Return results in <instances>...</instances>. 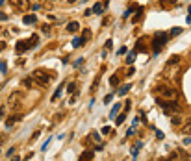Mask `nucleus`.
Returning <instances> with one entry per match:
<instances>
[{"instance_id": "nucleus-44", "label": "nucleus", "mask_w": 191, "mask_h": 161, "mask_svg": "<svg viewBox=\"0 0 191 161\" xmlns=\"http://www.w3.org/2000/svg\"><path fill=\"white\" fill-rule=\"evenodd\" d=\"M4 2H6V0H0V6H2V4H4Z\"/></svg>"}, {"instance_id": "nucleus-17", "label": "nucleus", "mask_w": 191, "mask_h": 161, "mask_svg": "<svg viewBox=\"0 0 191 161\" xmlns=\"http://www.w3.org/2000/svg\"><path fill=\"white\" fill-rule=\"evenodd\" d=\"M130 89H132V87H130V85H123V87H121V89H119V96H124V95H126V93H128V91H130Z\"/></svg>"}, {"instance_id": "nucleus-42", "label": "nucleus", "mask_w": 191, "mask_h": 161, "mask_svg": "<svg viewBox=\"0 0 191 161\" xmlns=\"http://www.w3.org/2000/svg\"><path fill=\"white\" fill-rule=\"evenodd\" d=\"M4 141H6V135H0V144H2Z\"/></svg>"}, {"instance_id": "nucleus-32", "label": "nucleus", "mask_w": 191, "mask_h": 161, "mask_svg": "<svg viewBox=\"0 0 191 161\" xmlns=\"http://www.w3.org/2000/svg\"><path fill=\"white\" fill-rule=\"evenodd\" d=\"M111 98H113V95H108L106 98H104V104H108V102H111Z\"/></svg>"}, {"instance_id": "nucleus-21", "label": "nucleus", "mask_w": 191, "mask_h": 161, "mask_svg": "<svg viewBox=\"0 0 191 161\" xmlns=\"http://www.w3.org/2000/svg\"><path fill=\"white\" fill-rule=\"evenodd\" d=\"M22 84H24V85H26V87H32V85H34V84H36V82H34V78H26V80H24V82H22Z\"/></svg>"}, {"instance_id": "nucleus-12", "label": "nucleus", "mask_w": 191, "mask_h": 161, "mask_svg": "<svg viewBox=\"0 0 191 161\" xmlns=\"http://www.w3.org/2000/svg\"><path fill=\"white\" fill-rule=\"evenodd\" d=\"M119 109H121V104H115V106H113V109L110 111V119H115L117 113H119Z\"/></svg>"}, {"instance_id": "nucleus-35", "label": "nucleus", "mask_w": 191, "mask_h": 161, "mask_svg": "<svg viewBox=\"0 0 191 161\" xmlns=\"http://www.w3.org/2000/svg\"><path fill=\"white\" fill-rule=\"evenodd\" d=\"M91 137H93L95 141H100V137H99V133H97V132H93V135H91Z\"/></svg>"}, {"instance_id": "nucleus-26", "label": "nucleus", "mask_w": 191, "mask_h": 161, "mask_svg": "<svg viewBox=\"0 0 191 161\" xmlns=\"http://www.w3.org/2000/svg\"><path fill=\"white\" fill-rule=\"evenodd\" d=\"M180 32H182V28H173L171 30V35H178Z\"/></svg>"}, {"instance_id": "nucleus-22", "label": "nucleus", "mask_w": 191, "mask_h": 161, "mask_svg": "<svg viewBox=\"0 0 191 161\" xmlns=\"http://www.w3.org/2000/svg\"><path fill=\"white\" fill-rule=\"evenodd\" d=\"M99 82H100V74L95 78V82H93V87H91V91H97V85H99Z\"/></svg>"}, {"instance_id": "nucleus-40", "label": "nucleus", "mask_w": 191, "mask_h": 161, "mask_svg": "<svg viewBox=\"0 0 191 161\" xmlns=\"http://www.w3.org/2000/svg\"><path fill=\"white\" fill-rule=\"evenodd\" d=\"M4 113H6V108H0V119L4 117Z\"/></svg>"}, {"instance_id": "nucleus-9", "label": "nucleus", "mask_w": 191, "mask_h": 161, "mask_svg": "<svg viewBox=\"0 0 191 161\" xmlns=\"http://www.w3.org/2000/svg\"><path fill=\"white\" fill-rule=\"evenodd\" d=\"M85 41H87V39H84V37H74V39H72V43H71V45L74 46V48H80V46L84 45Z\"/></svg>"}, {"instance_id": "nucleus-14", "label": "nucleus", "mask_w": 191, "mask_h": 161, "mask_svg": "<svg viewBox=\"0 0 191 161\" xmlns=\"http://www.w3.org/2000/svg\"><path fill=\"white\" fill-rule=\"evenodd\" d=\"M141 146H143V143H141V141H139V143L135 144L134 148H132V156H134V158H137V154H139V148H141Z\"/></svg>"}, {"instance_id": "nucleus-13", "label": "nucleus", "mask_w": 191, "mask_h": 161, "mask_svg": "<svg viewBox=\"0 0 191 161\" xmlns=\"http://www.w3.org/2000/svg\"><path fill=\"white\" fill-rule=\"evenodd\" d=\"M135 54H137L135 50H134V52H128V56H126V63H128V65H132V63H134V59H135Z\"/></svg>"}, {"instance_id": "nucleus-6", "label": "nucleus", "mask_w": 191, "mask_h": 161, "mask_svg": "<svg viewBox=\"0 0 191 161\" xmlns=\"http://www.w3.org/2000/svg\"><path fill=\"white\" fill-rule=\"evenodd\" d=\"M11 6L17 11H26L30 6V0H11Z\"/></svg>"}, {"instance_id": "nucleus-11", "label": "nucleus", "mask_w": 191, "mask_h": 161, "mask_svg": "<svg viewBox=\"0 0 191 161\" xmlns=\"http://www.w3.org/2000/svg\"><path fill=\"white\" fill-rule=\"evenodd\" d=\"M143 43H145V39H139V41H137V46H135V52H145V50H147Z\"/></svg>"}, {"instance_id": "nucleus-39", "label": "nucleus", "mask_w": 191, "mask_h": 161, "mask_svg": "<svg viewBox=\"0 0 191 161\" xmlns=\"http://www.w3.org/2000/svg\"><path fill=\"white\" fill-rule=\"evenodd\" d=\"M184 144H191V137H186V139H184Z\"/></svg>"}, {"instance_id": "nucleus-18", "label": "nucleus", "mask_w": 191, "mask_h": 161, "mask_svg": "<svg viewBox=\"0 0 191 161\" xmlns=\"http://www.w3.org/2000/svg\"><path fill=\"white\" fill-rule=\"evenodd\" d=\"M171 122H173V126H182V124H184V119H180V117H174Z\"/></svg>"}, {"instance_id": "nucleus-38", "label": "nucleus", "mask_w": 191, "mask_h": 161, "mask_svg": "<svg viewBox=\"0 0 191 161\" xmlns=\"http://www.w3.org/2000/svg\"><path fill=\"white\" fill-rule=\"evenodd\" d=\"M111 45H113V43H111V39H108V41H106V48H111Z\"/></svg>"}, {"instance_id": "nucleus-28", "label": "nucleus", "mask_w": 191, "mask_h": 161, "mask_svg": "<svg viewBox=\"0 0 191 161\" xmlns=\"http://www.w3.org/2000/svg\"><path fill=\"white\" fill-rule=\"evenodd\" d=\"M48 144H50V141H45V143H43V146H41V150H43V152H45V150H46V148H48Z\"/></svg>"}, {"instance_id": "nucleus-45", "label": "nucleus", "mask_w": 191, "mask_h": 161, "mask_svg": "<svg viewBox=\"0 0 191 161\" xmlns=\"http://www.w3.org/2000/svg\"><path fill=\"white\" fill-rule=\"evenodd\" d=\"M189 13H191V6H189Z\"/></svg>"}, {"instance_id": "nucleus-3", "label": "nucleus", "mask_w": 191, "mask_h": 161, "mask_svg": "<svg viewBox=\"0 0 191 161\" xmlns=\"http://www.w3.org/2000/svg\"><path fill=\"white\" fill-rule=\"evenodd\" d=\"M37 41H39L37 35H32V39H28V41H19L17 45H15V52H17V54H22V52H26V50L34 48V46L37 45Z\"/></svg>"}, {"instance_id": "nucleus-24", "label": "nucleus", "mask_w": 191, "mask_h": 161, "mask_svg": "<svg viewBox=\"0 0 191 161\" xmlns=\"http://www.w3.org/2000/svg\"><path fill=\"white\" fill-rule=\"evenodd\" d=\"M141 15H143V7H137V15H135L134 21H139V19H141Z\"/></svg>"}, {"instance_id": "nucleus-30", "label": "nucleus", "mask_w": 191, "mask_h": 161, "mask_svg": "<svg viewBox=\"0 0 191 161\" xmlns=\"http://www.w3.org/2000/svg\"><path fill=\"white\" fill-rule=\"evenodd\" d=\"M39 133H41V132H36V133H34V135H32V139H30V143H34V141L37 139V137H39Z\"/></svg>"}, {"instance_id": "nucleus-37", "label": "nucleus", "mask_w": 191, "mask_h": 161, "mask_svg": "<svg viewBox=\"0 0 191 161\" xmlns=\"http://www.w3.org/2000/svg\"><path fill=\"white\" fill-rule=\"evenodd\" d=\"M156 135H158V139H163V133L160 132V130H156Z\"/></svg>"}, {"instance_id": "nucleus-4", "label": "nucleus", "mask_w": 191, "mask_h": 161, "mask_svg": "<svg viewBox=\"0 0 191 161\" xmlns=\"http://www.w3.org/2000/svg\"><path fill=\"white\" fill-rule=\"evenodd\" d=\"M156 93L162 95L165 100H178V91L173 89V87H167V85H160V87H156Z\"/></svg>"}, {"instance_id": "nucleus-5", "label": "nucleus", "mask_w": 191, "mask_h": 161, "mask_svg": "<svg viewBox=\"0 0 191 161\" xmlns=\"http://www.w3.org/2000/svg\"><path fill=\"white\" fill-rule=\"evenodd\" d=\"M32 78L37 82V85H46L50 80H52V74H50V72H46V70H41V69H37V70H34Z\"/></svg>"}, {"instance_id": "nucleus-31", "label": "nucleus", "mask_w": 191, "mask_h": 161, "mask_svg": "<svg viewBox=\"0 0 191 161\" xmlns=\"http://www.w3.org/2000/svg\"><path fill=\"white\" fill-rule=\"evenodd\" d=\"M82 37H84V39H87V37H91V32H89V30H85V32H84V35H82Z\"/></svg>"}, {"instance_id": "nucleus-33", "label": "nucleus", "mask_w": 191, "mask_h": 161, "mask_svg": "<svg viewBox=\"0 0 191 161\" xmlns=\"http://www.w3.org/2000/svg\"><path fill=\"white\" fill-rule=\"evenodd\" d=\"M110 132H111L110 126H104V128H102V133H110Z\"/></svg>"}, {"instance_id": "nucleus-27", "label": "nucleus", "mask_w": 191, "mask_h": 161, "mask_svg": "<svg viewBox=\"0 0 191 161\" xmlns=\"http://www.w3.org/2000/svg\"><path fill=\"white\" fill-rule=\"evenodd\" d=\"M6 69H7V65L2 61V63H0V72H6Z\"/></svg>"}, {"instance_id": "nucleus-1", "label": "nucleus", "mask_w": 191, "mask_h": 161, "mask_svg": "<svg viewBox=\"0 0 191 161\" xmlns=\"http://www.w3.org/2000/svg\"><path fill=\"white\" fill-rule=\"evenodd\" d=\"M156 102H158V106L163 109V113H167V115H178V111H180V104H178V100H165V98H156Z\"/></svg>"}, {"instance_id": "nucleus-2", "label": "nucleus", "mask_w": 191, "mask_h": 161, "mask_svg": "<svg viewBox=\"0 0 191 161\" xmlns=\"http://www.w3.org/2000/svg\"><path fill=\"white\" fill-rule=\"evenodd\" d=\"M167 37H169V35L163 33V32H156V33H154V37H152V52H154V54H160V50L165 46Z\"/></svg>"}, {"instance_id": "nucleus-43", "label": "nucleus", "mask_w": 191, "mask_h": 161, "mask_svg": "<svg viewBox=\"0 0 191 161\" xmlns=\"http://www.w3.org/2000/svg\"><path fill=\"white\" fill-rule=\"evenodd\" d=\"M11 161H21V158H19V156H15V158L11 159Z\"/></svg>"}, {"instance_id": "nucleus-25", "label": "nucleus", "mask_w": 191, "mask_h": 161, "mask_svg": "<svg viewBox=\"0 0 191 161\" xmlns=\"http://www.w3.org/2000/svg\"><path fill=\"white\" fill-rule=\"evenodd\" d=\"M130 104H132L130 100H128V102H124V113H128V111H130V108H132Z\"/></svg>"}, {"instance_id": "nucleus-23", "label": "nucleus", "mask_w": 191, "mask_h": 161, "mask_svg": "<svg viewBox=\"0 0 191 161\" xmlns=\"http://www.w3.org/2000/svg\"><path fill=\"white\" fill-rule=\"evenodd\" d=\"M117 84H119V78H117V76H111V78H110V85H117Z\"/></svg>"}, {"instance_id": "nucleus-41", "label": "nucleus", "mask_w": 191, "mask_h": 161, "mask_svg": "<svg viewBox=\"0 0 191 161\" xmlns=\"http://www.w3.org/2000/svg\"><path fill=\"white\" fill-rule=\"evenodd\" d=\"M4 48H6V43H4V41H0V50H4Z\"/></svg>"}, {"instance_id": "nucleus-34", "label": "nucleus", "mask_w": 191, "mask_h": 161, "mask_svg": "<svg viewBox=\"0 0 191 161\" xmlns=\"http://www.w3.org/2000/svg\"><path fill=\"white\" fill-rule=\"evenodd\" d=\"M0 21H7V15L2 13V11H0Z\"/></svg>"}, {"instance_id": "nucleus-29", "label": "nucleus", "mask_w": 191, "mask_h": 161, "mask_svg": "<svg viewBox=\"0 0 191 161\" xmlns=\"http://www.w3.org/2000/svg\"><path fill=\"white\" fill-rule=\"evenodd\" d=\"M134 133H135V128H134V126H132V128H130V130H128V132H126V135H128V137H130V135H134Z\"/></svg>"}, {"instance_id": "nucleus-7", "label": "nucleus", "mask_w": 191, "mask_h": 161, "mask_svg": "<svg viewBox=\"0 0 191 161\" xmlns=\"http://www.w3.org/2000/svg\"><path fill=\"white\" fill-rule=\"evenodd\" d=\"M19 120H22V117H21V115H13V117H9V119L6 120V126H7V128H11L15 122H19Z\"/></svg>"}, {"instance_id": "nucleus-20", "label": "nucleus", "mask_w": 191, "mask_h": 161, "mask_svg": "<svg viewBox=\"0 0 191 161\" xmlns=\"http://www.w3.org/2000/svg\"><path fill=\"white\" fill-rule=\"evenodd\" d=\"M67 91L69 93H76V84H74V82H71V84L67 85Z\"/></svg>"}, {"instance_id": "nucleus-36", "label": "nucleus", "mask_w": 191, "mask_h": 161, "mask_svg": "<svg viewBox=\"0 0 191 161\" xmlns=\"http://www.w3.org/2000/svg\"><path fill=\"white\" fill-rule=\"evenodd\" d=\"M82 63H84V57H80V59H78V61H76V63H74V67H80Z\"/></svg>"}, {"instance_id": "nucleus-16", "label": "nucleus", "mask_w": 191, "mask_h": 161, "mask_svg": "<svg viewBox=\"0 0 191 161\" xmlns=\"http://www.w3.org/2000/svg\"><path fill=\"white\" fill-rule=\"evenodd\" d=\"M91 11H93V13H97V15H100V13H102V4H95V6L91 7Z\"/></svg>"}, {"instance_id": "nucleus-10", "label": "nucleus", "mask_w": 191, "mask_h": 161, "mask_svg": "<svg viewBox=\"0 0 191 161\" xmlns=\"http://www.w3.org/2000/svg\"><path fill=\"white\" fill-rule=\"evenodd\" d=\"M78 28H80V24H78L76 21H72V22H69V24H67V32H71V33L78 32Z\"/></svg>"}, {"instance_id": "nucleus-15", "label": "nucleus", "mask_w": 191, "mask_h": 161, "mask_svg": "<svg viewBox=\"0 0 191 161\" xmlns=\"http://www.w3.org/2000/svg\"><path fill=\"white\" fill-rule=\"evenodd\" d=\"M182 133H191V119L182 126Z\"/></svg>"}, {"instance_id": "nucleus-8", "label": "nucleus", "mask_w": 191, "mask_h": 161, "mask_svg": "<svg viewBox=\"0 0 191 161\" xmlns=\"http://www.w3.org/2000/svg\"><path fill=\"white\" fill-rule=\"evenodd\" d=\"M37 22V17L34 13H30V15H24V24H36Z\"/></svg>"}, {"instance_id": "nucleus-19", "label": "nucleus", "mask_w": 191, "mask_h": 161, "mask_svg": "<svg viewBox=\"0 0 191 161\" xmlns=\"http://www.w3.org/2000/svg\"><path fill=\"white\" fill-rule=\"evenodd\" d=\"M124 119H126V113L123 111L119 117H115V122H117V124H123V122H124Z\"/></svg>"}]
</instances>
